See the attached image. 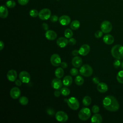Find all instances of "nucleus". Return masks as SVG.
<instances>
[{
    "label": "nucleus",
    "mask_w": 123,
    "mask_h": 123,
    "mask_svg": "<svg viewBox=\"0 0 123 123\" xmlns=\"http://www.w3.org/2000/svg\"><path fill=\"white\" fill-rule=\"evenodd\" d=\"M102 103L104 108L110 111L115 112L120 108L118 100L114 96L111 95L107 96L104 98Z\"/></svg>",
    "instance_id": "f257e3e1"
},
{
    "label": "nucleus",
    "mask_w": 123,
    "mask_h": 123,
    "mask_svg": "<svg viewBox=\"0 0 123 123\" xmlns=\"http://www.w3.org/2000/svg\"><path fill=\"white\" fill-rule=\"evenodd\" d=\"M79 72L82 75L85 77H89L92 74L93 70L89 65L84 64L81 67Z\"/></svg>",
    "instance_id": "7ed1b4c3"
},
{
    "label": "nucleus",
    "mask_w": 123,
    "mask_h": 123,
    "mask_svg": "<svg viewBox=\"0 0 123 123\" xmlns=\"http://www.w3.org/2000/svg\"><path fill=\"white\" fill-rule=\"evenodd\" d=\"M42 28H43L44 30H48V29H49V25L47 24L46 23H43L42 25Z\"/></svg>",
    "instance_id": "37998d69"
},
{
    "label": "nucleus",
    "mask_w": 123,
    "mask_h": 123,
    "mask_svg": "<svg viewBox=\"0 0 123 123\" xmlns=\"http://www.w3.org/2000/svg\"><path fill=\"white\" fill-rule=\"evenodd\" d=\"M58 17L56 15H52L50 17V20L53 23L56 22L58 21Z\"/></svg>",
    "instance_id": "58836bf2"
},
{
    "label": "nucleus",
    "mask_w": 123,
    "mask_h": 123,
    "mask_svg": "<svg viewBox=\"0 0 123 123\" xmlns=\"http://www.w3.org/2000/svg\"><path fill=\"white\" fill-rule=\"evenodd\" d=\"M55 75L57 78H61L64 75V71L62 67H59L55 71Z\"/></svg>",
    "instance_id": "b1692460"
},
{
    "label": "nucleus",
    "mask_w": 123,
    "mask_h": 123,
    "mask_svg": "<svg viewBox=\"0 0 123 123\" xmlns=\"http://www.w3.org/2000/svg\"><path fill=\"white\" fill-rule=\"evenodd\" d=\"M29 0H18V2L21 5H25L27 4Z\"/></svg>",
    "instance_id": "ea45409f"
},
{
    "label": "nucleus",
    "mask_w": 123,
    "mask_h": 123,
    "mask_svg": "<svg viewBox=\"0 0 123 123\" xmlns=\"http://www.w3.org/2000/svg\"><path fill=\"white\" fill-rule=\"evenodd\" d=\"M75 83L78 86H81L84 82V79L83 77L80 75L77 76L74 79Z\"/></svg>",
    "instance_id": "a878e982"
},
{
    "label": "nucleus",
    "mask_w": 123,
    "mask_h": 123,
    "mask_svg": "<svg viewBox=\"0 0 123 123\" xmlns=\"http://www.w3.org/2000/svg\"><path fill=\"white\" fill-rule=\"evenodd\" d=\"M90 47L87 44H83L79 49V53L82 56H86L90 51Z\"/></svg>",
    "instance_id": "ddd939ff"
},
{
    "label": "nucleus",
    "mask_w": 123,
    "mask_h": 123,
    "mask_svg": "<svg viewBox=\"0 0 123 123\" xmlns=\"http://www.w3.org/2000/svg\"><path fill=\"white\" fill-rule=\"evenodd\" d=\"M97 90L101 93H105L108 89V86L107 85L103 82H99L97 86Z\"/></svg>",
    "instance_id": "6ab92c4d"
},
{
    "label": "nucleus",
    "mask_w": 123,
    "mask_h": 123,
    "mask_svg": "<svg viewBox=\"0 0 123 123\" xmlns=\"http://www.w3.org/2000/svg\"><path fill=\"white\" fill-rule=\"evenodd\" d=\"M111 54L116 59L121 60L123 58V46L117 44L112 47L111 49Z\"/></svg>",
    "instance_id": "f03ea898"
},
{
    "label": "nucleus",
    "mask_w": 123,
    "mask_h": 123,
    "mask_svg": "<svg viewBox=\"0 0 123 123\" xmlns=\"http://www.w3.org/2000/svg\"><path fill=\"white\" fill-rule=\"evenodd\" d=\"M69 43V40L66 38V37H59L57 40V44L60 48H64Z\"/></svg>",
    "instance_id": "f3484780"
},
{
    "label": "nucleus",
    "mask_w": 123,
    "mask_h": 123,
    "mask_svg": "<svg viewBox=\"0 0 123 123\" xmlns=\"http://www.w3.org/2000/svg\"><path fill=\"white\" fill-rule=\"evenodd\" d=\"M47 111V113L49 115H51V116H52L55 113V111H54V110L51 108H49L47 109L46 110Z\"/></svg>",
    "instance_id": "4c0bfd02"
},
{
    "label": "nucleus",
    "mask_w": 123,
    "mask_h": 123,
    "mask_svg": "<svg viewBox=\"0 0 123 123\" xmlns=\"http://www.w3.org/2000/svg\"><path fill=\"white\" fill-rule=\"evenodd\" d=\"M82 59L79 56H76L72 60V65L75 68L80 67L82 64Z\"/></svg>",
    "instance_id": "a211bd4d"
},
{
    "label": "nucleus",
    "mask_w": 123,
    "mask_h": 123,
    "mask_svg": "<svg viewBox=\"0 0 123 123\" xmlns=\"http://www.w3.org/2000/svg\"><path fill=\"white\" fill-rule=\"evenodd\" d=\"M17 72L14 70H10L9 71L7 74V79L11 82H13L16 80L17 78Z\"/></svg>",
    "instance_id": "dca6fc26"
},
{
    "label": "nucleus",
    "mask_w": 123,
    "mask_h": 123,
    "mask_svg": "<svg viewBox=\"0 0 123 123\" xmlns=\"http://www.w3.org/2000/svg\"><path fill=\"white\" fill-rule=\"evenodd\" d=\"M55 118L58 121L64 123L67 121L68 116L67 114L64 111H59L55 114Z\"/></svg>",
    "instance_id": "6e6552de"
},
{
    "label": "nucleus",
    "mask_w": 123,
    "mask_h": 123,
    "mask_svg": "<svg viewBox=\"0 0 123 123\" xmlns=\"http://www.w3.org/2000/svg\"><path fill=\"white\" fill-rule=\"evenodd\" d=\"M91 113L89 109L87 108H83L80 110L78 113L79 118L82 121H86L88 119Z\"/></svg>",
    "instance_id": "39448f33"
},
{
    "label": "nucleus",
    "mask_w": 123,
    "mask_h": 123,
    "mask_svg": "<svg viewBox=\"0 0 123 123\" xmlns=\"http://www.w3.org/2000/svg\"><path fill=\"white\" fill-rule=\"evenodd\" d=\"M92 81L94 84H98L99 83V79L98 77H94L92 78Z\"/></svg>",
    "instance_id": "79ce46f5"
},
{
    "label": "nucleus",
    "mask_w": 123,
    "mask_h": 123,
    "mask_svg": "<svg viewBox=\"0 0 123 123\" xmlns=\"http://www.w3.org/2000/svg\"><path fill=\"white\" fill-rule=\"evenodd\" d=\"M82 102L84 105H85V106H88L91 103V98L89 96H86L83 98L82 100Z\"/></svg>",
    "instance_id": "bb28decb"
},
{
    "label": "nucleus",
    "mask_w": 123,
    "mask_h": 123,
    "mask_svg": "<svg viewBox=\"0 0 123 123\" xmlns=\"http://www.w3.org/2000/svg\"><path fill=\"white\" fill-rule=\"evenodd\" d=\"M19 101L22 105H26L28 103V98L25 96H22L19 98Z\"/></svg>",
    "instance_id": "c756f323"
},
{
    "label": "nucleus",
    "mask_w": 123,
    "mask_h": 123,
    "mask_svg": "<svg viewBox=\"0 0 123 123\" xmlns=\"http://www.w3.org/2000/svg\"><path fill=\"white\" fill-rule=\"evenodd\" d=\"M64 34L65 37H66L67 38H70L73 36V32L70 29L67 28L65 30Z\"/></svg>",
    "instance_id": "c85d7f7f"
},
{
    "label": "nucleus",
    "mask_w": 123,
    "mask_h": 123,
    "mask_svg": "<svg viewBox=\"0 0 123 123\" xmlns=\"http://www.w3.org/2000/svg\"><path fill=\"white\" fill-rule=\"evenodd\" d=\"M121 64V62L120 61V60L116 59L113 62V66L115 68H118Z\"/></svg>",
    "instance_id": "72a5a7b5"
},
{
    "label": "nucleus",
    "mask_w": 123,
    "mask_h": 123,
    "mask_svg": "<svg viewBox=\"0 0 123 123\" xmlns=\"http://www.w3.org/2000/svg\"><path fill=\"white\" fill-rule=\"evenodd\" d=\"M72 55H74V56H77L78 54H79V50H77V49H74V50H73L72 52Z\"/></svg>",
    "instance_id": "49530a36"
},
{
    "label": "nucleus",
    "mask_w": 123,
    "mask_h": 123,
    "mask_svg": "<svg viewBox=\"0 0 123 123\" xmlns=\"http://www.w3.org/2000/svg\"><path fill=\"white\" fill-rule=\"evenodd\" d=\"M72 82H73L72 77L70 75H67L65 76L63 78L62 80L63 84L66 86H71V85L72 84Z\"/></svg>",
    "instance_id": "5701e85b"
},
{
    "label": "nucleus",
    "mask_w": 123,
    "mask_h": 123,
    "mask_svg": "<svg viewBox=\"0 0 123 123\" xmlns=\"http://www.w3.org/2000/svg\"><path fill=\"white\" fill-rule=\"evenodd\" d=\"M39 12L36 9H32L29 12V15L32 17H36L38 15Z\"/></svg>",
    "instance_id": "473e14b6"
},
{
    "label": "nucleus",
    "mask_w": 123,
    "mask_h": 123,
    "mask_svg": "<svg viewBox=\"0 0 123 123\" xmlns=\"http://www.w3.org/2000/svg\"><path fill=\"white\" fill-rule=\"evenodd\" d=\"M121 67H122V68L123 69V62H121Z\"/></svg>",
    "instance_id": "8fccbe9b"
},
{
    "label": "nucleus",
    "mask_w": 123,
    "mask_h": 123,
    "mask_svg": "<svg viewBox=\"0 0 123 123\" xmlns=\"http://www.w3.org/2000/svg\"><path fill=\"white\" fill-rule=\"evenodd\" d=\"M112 26L111 22L108 21H104L100 25L101 30L104 33H109L112 30Z\"/></svg>",
    "instance_id": "0eeeda50"
},
{
    "label": "nucleus",
    "mask_w": 123,
    "mask_h": 123,
    "mask_svg": "<svg viewBox=\"0 0 123 123\" xmlns=\"http://www.w3.org/2000/svg\"><path fill=\"white\" fill-rule=\"evenodd\" d=\"M59 22L62 25H67L70 23L71 18L68 15H63L59 18Z\"/></svg>",
    "instance_id": "4468645a"
},
{
    "label": "nucleus",
    "mask_w": 123,
    "mask_h": 123,
    "mask_svg": "<svg viewBox=\"0 0 123 123\" xmlns=\"http://www.w3.org/2000/svg\"><path fill=\"white\" fill-rule=\"evenodd\" d=\"M8 11L5 6L1 5L0 8V16L2 18H5L8 16Z\"/></svg>",
    "instance_id": "412c9836"
},
{
    "label": "nucleus",
    "mask_w": 123,
    "mask_h": 123,
    "mask_svg": "<svg viewBox=\"0 0 123 123\" xmlns=\"http://www.w3.org/2000/svg\"><path fill=\"white\" fill-rule=\"evenodd\" d=\"M103 33V32L101 30H98L95 33V37L97 38H99L102 36Z\"/></svg>",
    "instance_id": "c9c22d12"
},
{
    "label": "nucleus",
    "mask_w": 123,
    "mask_h": 123,
    "mask_svg": "<svg viewBox=\"0 0 123 123\" xmlns=\"http://www.w3.org/2000/svg\"><path fill=\"white\" fill-rule=\"evenodd\" d=\"M61 67L63 69L67 68V66H68L67 63L65 62H62L61 63Z\"/></svg>",
    "instance_id": "de8ad7c7"
},
{
    "label": "nucleus",
    "mask_w": 123,
    "mask_h": 123,
    "mask_svg": "<svg viewBox=\"0 0 123 123\" xmlns=\"http://www.w3.org/2000/svg\"><path fill=\"white\" fill-rule=\"evenodd\" d=\"M51 85L54 89L56 90H58L61 88L62 85V81L60 79V78H54L52 80Z\"/></svg>",
    "instance_id": "f8f14e48"
},
{
    "label": "nucleus",
    "mask_w": 123,
    "mask_h": 123,
    "mask_svg": "<svg viewBox=\"0 0 123 123\" xmlns=\"http://www.w3.org/2000/svg\"><path fill=\"white\" fill-rule=\"evenodd\" d=\"M4 43L2 41H0V50H1L4 48Z\"/></svg>",
    "instance_id": "09e8293b"
},
{
    "label": "nucleus",
    "mask_w": 123,
    "mask_h": 123,
    "mask_svg": "<svg viewBox=\"0 0 123 123\" xmlns=\"http://www.w3.org/2000/svg\"><path fill=\"white\" fill-rule=\"evenodd\" d=\"M61 94L64 96H68L70 93V91L67 87H63L61 90Z\"/></svg>",
    "instance_id": "7c9ffc66"
},
{
    "label": "nucleus",
    "mask_w": 123,
    "mask_h": 123,
    "mask_svg": "<svg viewBox=\"0 0 123 123\" xmlns=\"http://www.w3.org/2000/svg\"><path fill=\"white\" fill-rule=\"evenodd\" d=\"M65 101L67 103L68 106L73 110H76L79 107V102L78 99L75 97H70L69 98L65 99Z\"/></svg>",
    "instance_id": "20e7f679"
},
{
    "label": "nucleus",
    "mask_w": 123,
    "mask_h": 123,
    "mask_svg": "<svg viewBox=\"0 0 123 123\" xmlns=\"http://www.w3.org/2000/svg\"><path fill=\"white\" fill-rule=\"evenodd\" d=\"M45 36L46 38L49 40H53L55 39L57 37L56 33L52 30H47L45 34Z\"/></svg>",
    "instance_id": "2eb2a0df"
},
{
    "label": "nucleus",
    "mask_w": 123,
    "mask_h": 123,
    "mask_svg": "<svg viewBox=\"0 0 123 123\" xmlns=\"http://www.w3.org/2000/svg\"><path fill=\"white\" fill-rule=\"evenodd\" d=\"M22 82L21 81V80L20 79H19V80L17 79L15 81V84L17 86H21L22 85Z\"/></svg>",
    "instance_id": "c03bdc74"
},
{
    "label": "nucleus",
    "mask_w": 123,
    "mask_h": 123,
    "mask_svg": "<svg viewBox=\"0 0 123 123\" xmlns=\"http://www.w3.org/2000/svg\"><path fill=\"white\" fill-rule=\"evenodd\" d=\"M61 93V91H59L58 90H55V91H54V96H55L56 97H59L60 96Z\"/></svg>",
    "instance_id": "a18cd8bd"
},
{
    "label": "nucleus",
    "mask_w": 123,
    "mask_h": 123,
    "mask_svg": "<svg viewBox=\"0 0 123 123\" xmlns=\"http://www.w3.org/2000/svg\"><path fill=\"white\" fill-rule=\"evenodd\" d=\"M10 96L13 99H17L20 96L21 91L17 87H13L12 88L10 92Z\"/></svg>",
    "instance_id": "9b49d317"
},
{
    "label": "nucleus",
    "mask_w": 123,
    "mask_h": 123,
    "mask_svg": "<svg viewBox=\"0 0 123 123\" xmlns=\"http://www.w3.org/2000/svg\"><path fill=\"white\" fill-rule=\"evenodd\" d=\"M51 11L48 8H44L41 10L38 13L39 18L42 20H48L50 17Z\"/></svg>",
    "instance_id": "423d86ee"
},
{
    "label": "nucleus",
    "mask_w": 123,
    "mask_h": 123,
    "mask_svg": "<svg viewBox=\"0 0 123 123\" xmlns=\"http://www.w3.org/2000/svg\"><path fill=\"white\" fill-rule=\"evenodd\" d=\"M116 79L119 83L123 84V70L118 73L116 76Z\"/></svg>",
    "instance_id": "cd10ccee"
},
{
    "label": "nucleus",
    "mask_w": 123,
    "mask_h": 123,
    "mask_svg": "<svg viewBox=\"0 0 123 123\" xmlns=\"http://www.w3.org/2000/svg\"><path fill=\"white\" fill-rule=\"evenodd\" d=\"M6 5L9 8H12L15 6L16 3L13 0H9L6 2Z\"/></svg>",
    "instance_id": "2f4dec72"
},
{
    "label": "nucleus",
    "mask_w": 123,
    "mask_h": 123,
    "mask_svg": "<svg viewBox=\"0 0 123 123\" xmlns=\"http://www.w3.org/2000/svg\"><path fill=\"white\" fill-rule=\"evenodd\" d=\"M50 62L54 66H59L61 63L60 56L58 54H53L50 57Z\"/></svg>",
    "instance_id": "9d476101"
},
{
    "label": "nucleus",
    "mask_w": 123,
    "mask_h": 123,
    "mask_svg": "<svg viewBox=\"0 0 123 123\" xmlns=\"http://www.w3.org/2000/svg\"><path fill=\"white\" fill-rule=\"evenodd\" d=\"M19 77L21 81L24 83H29L31 78L29 74L25 71L20 72L19 75Z\"/></svg>",
    "instance_id": "1a4fd4ad"
},
{
    "label": "nucleus",
    "mask_w": 123,
    "mask_h": 123,
    "mask_svg": "<svg viewBox=\"0 0 123 123\" xmlns=\"http://www.w3.org/2000/svg\"><path fill=\"white\" fill-rule=\"evenodd\" d=\"M103 40L105 44L108 45H111L113 43L114 39L113 37L111 35L107 34L104 36L103 38Z\"/></svg>",
    "instance_id": "aec40b11"
},
{
    "label": "nucleus",
    "mask_w": 123,
    "mask_h": 123,
    "mask_svg": "<svg viewBox=\"0 0 123 123\" xmlns=\"http://www.w3.org/2000/svg\"><path fill=\"white\" fill-rule=\"evenodd\" d=\"M92 111L94 113H98L99 111V107L97 105H94L92 108Z\"/></svg>",
    "instance_id": "e433bc0d"
},
{
    "label": "nucleus",
    "mask_w": 123,
    "mask_h": 123,
    "mask_svg": "<svg viewBox=\"0 0 123 123\" xmlns=\"http://www.w3.org/2000/svg\"><path fill=\"white\" fill-rule=\"evenodd\" d=\"M102 121V118L101 115L98 113H95L94 115H93L91 119V122L92 123H101Z\"/></svg>",
    "instance_id": "4be33fe9"
},
{
    "label": "nucleus",
    "mask_w": 123,
    "mask_h": 123,
    "mask_svg": "<svg viewBox=\"0 0 123 123\" xmlns=\"http://www.w3.org/2000/svg\"><path fill=\"white\" fill-rule=\"evenodd\" d=\"M80 25V23L78 20H74L70 24V27L73 30H76L79 28Z\"/></svg>",
    "instance_id": "393cba45"
},
{
    "label": "nucleus",
    "mask_w": 123,
    "mask_h": 123,
    "mask_svg": "<svg viewBox=\"0 0 123 123\" xmlns=\"http://www.w3.org/2000/svg\"><path fill=\"white\" fill-rule=\"evenodd\" d=\"M70 74L73 76H75L78 74V71L75 68H72L70 70Z\"/></svg>",
    "instance_id": "f704fd0d"
},
{
    "label": "nucleus",
    "mask_w": 123,
    "mask_h": 123,
    "mask_svg": "<svg viewBox=\"0 0 123 123\" xmlns=\"http://www.w3.org/2000/svg\"><path fill=\"white\" fill-rule=\"evenodd\" d=\"M76 42V40L74 38H70L69 40V44L71 45H74L75 44Z\"/></svg>",
    "instance_id": "a19ab883"
}]
</instances>
